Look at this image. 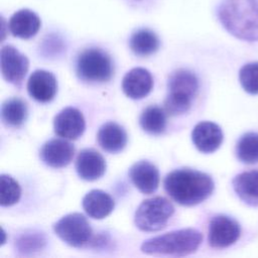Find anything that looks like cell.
Listing matches in <instances>:
<instances>
[{"instance_id": "cell-1", "label": "cell", "mask_w": 258, "mask_h": 258, "mask_svg": "<svg viewBox=\"0 0 258 258\" xmlns=\"http://www.w3.org/2000/svg\"><path fill=\"white\" fill-rule=\"evenodd\" d=\"M212 177L202 171L180 168L169 172L164 179L166 192L181 206H196L207 200L214 190Z\"/></svg>"}, {"instance_id": "cell-2", "label": "cell", "mask_w": 258, "mask_h": 258, "mask_svg": "<svg viewBox=\"0 0 258 258\" xmlns=\"http://www.w3.org/2000/svg\"><path fill=\"white\" fill-rule=\"evenodd\" d=\"M218 17L235 37L246 41L258 40V0H222Z\"/></svg>"}, {"instance_id": "cell-3", "label": "cell", "mask_w": 258, "mask_h": 258, "mask_svg": "<svg viewBox=\"0 0 258 258\" xmlns=\"http://www.w3.org/2000/svg\"><path fill=\"white\" fill-rule=\"evenodd\" d=\"M203 241L200 231L187 228L165 233L144 241L141 251L152 255L184 256L197 251Z\"/></svg>"}, {"instance_id": "cell-4", "label": "cell", "mask_w": 258, "mask_h": 258, "mask_svg": "<svg viewBox=\"0 0 258 258\" xmlns=\"http://www.w3.org/2000/svg\"><path fill=\"white\" fill-rule=\"evenodd\" d=\"M113 62L107 52L91 47L77 57L76 73L80 80L88 83L108 82L113 76Z\"/></svg>"}, {"instance_id": "cell-5", "label": "cell", "mask_w": 258, "mask_h": 258, "mask_svg": "<svg viewBox=\"0 0 258 258\" xmlns=\"http://www.w3.org/2000/svg\"><path fill=\"white\" fill-rule=\"evenodd\" d=\"M174 212L172 204L162 197L143 201L135 212L136 227L145 232H155L163 229Z\"/></svg>"}, {"instance_id": "cell-6", "label": "cell", "mask_w": 258, "mask_h": 258, "mask_svg": "<svg viewBox=\"0 0 258 258\" xmlns=\"http://www.w3.org/2000/svg\"><path fill=\"white\" fill-rule=\"evenodd\" d=\"M53 231L59 239L72 247L86 245L93 234L90 223L80 213L63 216L53 225Z\"/></svg>"}, {"instance_id": "cell-7", "label": "cell", "mask_w": 258, "mask_h": 258, "mask_svg": "<svg viewBox=\"0 0 258 258\" xmlns=\"http://www.w3.org/2000/svg\"><path fill=\"white\" fill-rule=\"evenodd\" d=\"M240 225L234 219L219 215L209 225V244L214 248H226L233 245L240 237Z\"/></svg>"}, {"instance_id": "cell-8", "label": "cell", "mask_w": 258, "mask_h": 258, "mask_svg": "<svg viewBox=\"0 0 258 258\" xmlns=\"http://www.w3.org/2000/svg\"><path fill=\"white\" fill-rule=\"evenodd\" d=\"M0 61L3 78L8 83L20 84L29 67L28 58L14 46L5 45L0 51Z\"/></svg>"}, {"instance_id": "cell-9", "label": "cell", "mask_w": 258, "mask_h": 258, "mask_svg": "<svg viewBox=\"0 0 258 258\" xmlns=\"http://www.w3.org/2000/svg\"><path fill=\"white\" fill-rule=\"evenodd\" d=\"M85 127L82 112L74 107L62 109L53 119L54 132L64 139H78L84 133Z\"/></svg>"}, {"instance_id": "cell-10", "label": "cell", "mask_w": 258, "mask_h": 258, "mask_svg": "<svg viewBox=\"0 0 258 258\" xmlns=\"http://www.w3.org/2000/svg\"><path fill=\"white\" fill-rule=\"evenodd\" d=\"M75 153L74 145L63 139H50L44 143L40 151L42 161L53 168L64 167L71 163Z\"/></svg>"}, {"instance_id": "cell-11", "label": "cell", "mask_w": 258, "mask_h": 258, "mask_svg": "<svg viewBox=\"0 0 258 258\" xmlns=\"http://www.w3.org/2000/svg\"><path fill=\"white\" fill-rule=\"evenodd\" d=\"M57 90L55 77L44 70L34 71L27 82V91L31 98L40 103L51 101Z\"/></svg>"}, {"instance_id": "cell-12", "label": "cell", "mask_w": 258, "mask_h": 258, "mask_svg": "<svg viewBox=\"0 0 258 258\" xmlns=\"http://www.w3.org/2000/svg\"><path fill=\"white\" fill-rule=\"evenodd\" d=\"M191 139L195 146L201 152L212 153L221 146L223 142V132L216 123L204 121L194 127Z\"/></svg>"}, {"instance_id": "cell-13", "label": "cell", "mask_w": 258, "mask_h": 258, "mask_svg": "<svg viewBox=\"0 0 258 258\" xmlns=\"http://www.w3.org/2000/svg\"><path fill=\"white\" fill-rule=\"evenodd\" d=\"M78 175L84 180H96L106 171V161L97 150L92 148L83 149L76 161Z\"/></svg>"}, {"instance_id": "cell-14", "label": "cell", "mask_w": 258, "mask_h": 258, "mask_svg": "<svg viewBox=\"0 0 258 258\" xmlns=\"http://www.w3.org/2000/svg\"><path fill=\"white\" fill-rule=\"evenodd\" d=\"M153 86L150 73L143 68L130 70L123 78L122 89L125 95L131 99L138 100L147 96Z\"/></svg>"}, {"instance_id": "cell-15", "label": "cell", "mask_w": 258, "mask_h": 258, "mask_svg": "<svg viewBox=\"0 0 258 258\" xmlns=\"http://www.w3.org/2000/svg\"><path fill=\"white\" fill-rule=\"evenodd\" d=\"M167 87L168 95L191 103L198 93L199 82L191 72L177 70L169 76Z\"/></svg>"}, {"instance_id": "cell-16", "label": "cell", "mask_w": 258, "mask_h": 258, "mask_svg": "<svg viewBox=\"0 0 258 258\" xmlns=\"http://www.w3.org/2000/svg\"><path fill=\"white\" fill-rule=\"evenodd\" d=\"M129 175L134 185L143 194H152L158 187V169L147 160H140L134 163L130 167Z\"/></svg>"}, {"instance_id": "cell-17", "label": "cell", "mask_w": 258, "mask_h": 258, "mask_svg": "<svg viewBox=\"0 0 258 258\" xmlns=\"http://www.w3.org/2000/svg\"><path fill=\"white\" fill-rule=\"evenodd\" d=\"M41 26L39 16L32 10H17L9 19V30L13 36L28 39L34 36Z\"/></svg>"}, {"instance_id": "cell-18", "label": "cell", "mask_w": 258, "mask_h": 258, "mask_svg": "<svg viewBox=\"0 0 258 258\" xmlns=\"http://www.w3.org/2000/svg\"><path fill=\"white\" fill-rule=\"evenodd\" d=\"M99 145L107 152L118 153L124 149L127 143V134L123 127L115 122L103 124L97 134Z\"/></svg>"}, {"instance_id": "cell-19", "label": "cell", "mask_w": 258, "mask_h": 258, "mask_svg": "<svg viewBox=\"0 0 258 258\" xmlns=\"http://www.w3.org/2000/svg\"><path fill=\"white\" fill-rule=\"evenodd\" d=\"M236 195L249 206H258V170L239 173L232 180Z\"/></svg>"}, {"instance_id": "cell-20", "label": "cell", "mask_w": 258, "mask_h": 258, "mask_svg": "<svg viewBox=\"0 0 258 258\" xmlns=\"http://www.w3.org/2000/svg\"><path fill=\"white\" fill-rule=\"evenodd\" d=\"M114 200L101 189L89 191L83 199V208L87 215L94 219H104L114 210Z\"/></svg>"}, {"instance_id": "cell-21", "label": "cell", "mask_w": 258, "mask_h": 258, "mask_svg": "<svg viewBox=\"0 0 258 258\" xmlns=\"http://www.w3.org/2000/svg\"><path fill=\"white\" fill-rule=\"evenodd\" d=\"M160 45L158 36L150 29L141 28L134 31L129 39L131 50L139 56H147L154 53Z\"/></svg>"}, {"instance_id": "cell-22", "label": "cell", "mask_w": 258, "mask_h": 258, "mask_svg": "<svg viewBox=\"0 0 258 258\" xmlns=\"http://www.w3.org/2000/svg\"><path fill=\"white\" fill-rule=\"evenodd\" d=\"M1 116L6 125L18 127L26 120L27 106L25 102L19 98L8 99L2 104Z\"/></svg>"}, {"instance_id": "cell-23", "label": "cell", "mask_w": 258, "mask_h": 258, "mask_svg": "<svg viewBox=\"0 0 258 258\" xmlns=\"http://www.w3.org/2000/svg\"><path fill=\"white\" fill-rule=\"evenodd\" d=\"M139 123L145 132L157 135L162 133L166 127V116L160 107L149 106L143 110Z\"/></svg>"}, {"instance_id": "cell-24", "label": "cell", "mask_w": 258, "mask_h": 258, "mask_svg": "<svg viewBox=\"0 0 258 258\" xmlns=\"http://www.w3.org/2000/svg\"><path fill=\"white\" fill-rule=\"evenodd\" d=\"M238 159L246 164L258 162V133L248 132L241 136L236 146Z\"/></svg>"}, {"instance_id": "cell-25", "label": "cell", "mask_w": 258, "mask_h": 258, "mask_svg": "<svg viewBox=\"0 0 258 258\" xmlns=\"http://www.w3.org/2000/svg\"><path fill=\"white\" fill-rule=\"evenodd\" d=\"M21 196L18 182L8 174L0 175V205L9 207L16 204Z\"/></svg>"}, {"instance_id": "cell-26", "label": "cell", "mask_w": 258, "mask_h": 258, "mask_svg": "<svg viewBox=\"0 0 258 258\" xmlns=\"http://www.w3.org/2000/svg\"><path fill=\"white\" fill-rule=\"evenodd\" d=\"M46 240L42 233L36 231H29L21 234L15 242L18 251L26 254L32 253L42 249L45 246Z\"/></svg>"}, {"instance_id": "cell-27", "label": "cell", "mask_w": 258, "mask_h": 258, "mask_svg": "<svg viewBox=\"0 0 258 258\" xmlns=\"http://www.w3.org/2000/svg\"><path fill=\"white\" fill-rule=\"evenodd\" d=\"M242 88L251 95L258 94V61L244 64L239 72Z\"/></svg>"}, {"instance_id": "cell-28", "label": "cell", "mask_w": 258, "mask_h": 258, "mask_svg": "<svg viewBox=\"0 0 258 258\" xmlns=\"http://www.w3.org/2000/svg\"><path fill=\"white\" fill-rule=\"evenodd\" d=\"M63 41L56 34H49L41 43V50L45 55L58 54L63 50Z\"/></svg>"}]
</instances>
